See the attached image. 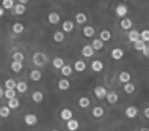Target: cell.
Listing matches in <instances>:
<instances>
[{
    "label": "cell",
    "instance_id": "cell-1",
    "mask_svg": "<svg viewBox=\"0 0 149 131\" xmlns=\"http://www.w3.org/2000/svg\"><path fill=\"white\" fill-rule=\"evenodd\" d=\"M47 62V56L43 52H36L33 55V62L37 67H42Z\"/></svg>",
    "mask_w": 149,
    "mask_h": 131
},
{
    "label": "cell",
    "instance_id": "cell-2",
    "mask_svg": "<svg viewBox=\"0 0 149 131\" xmlns=\"http://www.w3.org/2000/svg\"><path fill=\"white\" fill-rule=\"evenodd\" d=\"M25 120V123L28 125V126H35L38 123V118L36 115L34 114H27L24 118Z\"/></svg>",
    "mask_w": 149,
    "mask_h": 131
},
{
    "label": "cell",
    "instance_id": "cell-3",
    "mask_svg": "<svg viewBox=\"0 0 149 131\" xmlns=\"http://www.w3.org/2000/svg\"><path fill=\"white\" fill-rule=\"evenodd\" d=\"M94 93H95L96 97L99 98V99H102V98L106 97L108 94L105 87H103V86H96L95 89H94Z\"/></svg>",
    "mask_w": 149,
    "mask_h": 131
},
{
    "label": "cell",
    "instance_id": "cell-4",
    "mask_svg": "<svg viewBox=\"0 0 149 131\" xmlns=\"http://www.w3.org/2000/svg\"><path fill=\"white\" fill-rule=\"evenodd\" d=\"M116 13L118 17L123 18V17H126L127 13H128V7L126 6L125 4H120L116 6Z\"/></svg>",
    "mask_w": 149,
    "mask_h": 131
},
{
    "label": "cell",
    "instance_id": "cell-5",
    "mask_svg": "<svg viewBox=\"0 0 149 131\" xmlns=\"http://www.w3.org/2000/svg\"><path fill=\"white\" fill-rule=\"evenodd\" d=\"M125 114H126V116L128 117V118L133 119L138 115V109H137L136 106H129V108H127L126 111H125Z\"/></svg>",
    "mask_w": 149,
    "mask_h": 131
},
{
    "label": "cell",
    "instance_id": "cell-6",
    "mask_svg": "<svg viewBox=\"0 0 149 131\" xmlns=\"http://www.w3.org/2000/svg\"><path fill=\"white\" fill-rule=\"evenodd\" d=\"M60 117H61L62 120L64 121H70L72 119V112L70 110V109H64V110L61 111V113H60Z\"/></svg>",
    "mask_w": 149,
    "mask_h": 131
},
{
    "label": "cell",
    "instance_id": "cell-7",
    "mask_svg": "<svg viewBox=\"0 0 149 131\" xmlns=\"http://www.w3.org/2000/svg\"><path fill=\"white\" fill-rule=\"evenodd\" d=\"M94 53V48L92 47V45H85L82 49V54L85 57H90Z\"/></svg>",
    "mask_w": 149,
    "mask_h": 131
},
{
    "label": "cell",
    "instance_id": "cell-8",
    "mask_svg": "<svg viewBox=\"0 0 149 131\" xmlns=\"http://www.w3.org/2000/svg\"><path fill=\"white\" fill-rule=\"evenodd\" d=\"M66 126H68V129L70 131H76L79 128V122L76 119H72L66 123Z\"/></svg>",
    "mask_w": 149,
    "mask_h": 131
},
{
    "label": "cell",
    "instance_id": "cell-9",
    "mask_svg": "<svg viewBox=\"0 0 149 131\" xmlns=\"http://www.w3.org/2000/svg\"><path fill=\"white\" fill-rule=\"evenodd\" d=\"M129 39H130L131 42H137L138 40H140L141 38V33H139L138 31H136V30H133V31H131L130 33H129Z\"/></svg>",
    "mask_w": 149,
    "mask_h": 131
},
{
    "label": "cell",
    "instance_id": "cell-10",
    "mask_svg": "<svg viewBox=\"0 0 149 131\" xmlns=\"http://www.w3.org/2000/svg\"><path fill=\"white\" fill-rule=\"evenodd\" d=\"M30 79L32 81H35V82H38L42 79V74L40 71L38 70H33V71L30 73Z\"/></svg>",
    "mask_w": 149,
    "mask_h": 131
},
{
    "label": "cell",
    "instance_id": "cell-11",
    "mask_svg": "<svg viewBox=\"0 0 149 131\" xmlns=\"http://www.w3.org/2000/svg\"><path fill=\"white\" fill-rule=\"evenodd\" d=\"M48 21H49V23L52 24V25L58 24V23H59V21H60L59 15H58L57 13H49V15H48Z\"/></svg>",
    "mask_w": 149,
    "mask_h": 131
},
{
    "label": "cell",
    "instance_id": "cell-12",
    "mask_svg": "<svg viewBox=\"0 0 149 131\" xmlns=\"http://www.w3.org/2000/svg\"><path fill=\"white\" fill-rule=\"evenodd\" d=\"M52 64H53V67L55 68V69H60L61 70L62 68L65 66L64 64V62H63V60H62L61 57H55V58H53V60H52Z\"/></svg>",
    "mask_w": 149,
    "mask_h": 131
},
{
    "label": "cell",
    "instance_id": "cell-13",
    "mask_svg": "<svg viewBox=\"0 0 149 131\" xmlns=\"http://www.w3.org/2000/svg\"><path fill=\"white\" fill-rule=\"evenodd\" d=\"M111 56L113 60H118L124 56V51H123L120 48H114V49L111 51Z\"/></svg>",
    "mask_w": 149,
    "mask_h": 131
},
{
    "label": "cell",
    "instance_id": "cell-14",
    "mask_svg": "<svg viewBox=\"0 0 149 131\" xmlns=\"http://www.w3.org/2000/svg\"><path fill=\"white\" fill-rule=\"evenodd\" d=\"M91 68L94 72H101L103 70V64L100 60H94L91 64Z\"/></svg>",
    "mask_w": 149,
    "mask_h": 131
},
{
    "label": "cell",
    "instance_id": "cell-15",
    "mask_svg": "<svg viewBox=\"0 0 149 131\" xmlns=\"http://www.w3.org/2000/svg\"><path fill=\"white\" fill-rule=\"evenodd\" d=\"M106 99H107V102H109L110 104H114L118 102V95L116 92H109V93L107 94V96H106Z\"/></svg>",
    "mask_w": 149,
    "mask_h": 131
},
{
    "label": "cell",
    "instance_id": "cell-16",
    "mask_svg": "<svg viewBox=\"0 0 149 131\" xmlns=\"http://www.w3.org/2000/svg\"><path fill=\"white\" fill-rule=\"evenodd\" d=\"M62 30H63L65 33H70L74 30V23L70 21H65L62 24Z\"/></svg>",
    "mask_w": 149,
    "mask_h": 131
},
{
    "label": "cell",
    "instance_id": "cell-17",
    "mask_svg": "<svg viewBox=\"0 0 149 131\" xmlns=\"http://www.w3.org/2000/svg\"><path fill=\"white\" fill-rule=\"evenodd\" d=\"M118 79H120V81L122 82V83H130V80H131V75L128 73V72H122V73L120 74V77H118Z\"/></svg>",
    "mask_w": 149,
    "mask_h": 131
},
{
    "label": "cell",
    "instance_id": "cell-18",
    "mask_svg": "<svg viewBox=\"0 0 149 131\" xmlns=\"http://www.w3.org/2000/svg\"><path fill=\"white\" fill-rule=\"evenodd\" d=\"M32 98L35 102L39 104V102H42L44 99V95L41 91H35L33 94H32Z\"/></svg>",
    "mask_w": 149,
    "mask_h": 131
},
{
    "label": "cell",
    "instance_id": "cell-19",
    "mask_svg": "<svg viewBox=\"0 0 149 131\" xmlns=\"http://www.w3.org/2000/svg\"><path fill=\"white\" fill-rule=\"evenodd\" d=\"M10 68L15 73H19V72H21L22 69H23V64H22V62H13H13L10 64Z\"/></svg>",
    "mask_w": 149,
    "mask_h": 131
},
{
    "label": "cell",
    "instance_id": "cell-20",
    "mask_svg": "<svg viewBox=\"0 0 149 131\" xmlns=\"http://www.w3.org/2000/svg\"><path fill=\"white\" fill-rule=\"evenodd\" d=\"M92 115H93L95 118H100L104 115V110L101 106H95L92 111Z\"/></svg>",
    "mask_w": 149,
    "mask_h": 131
},
{
    "label": "cell",
    "instance_id": "cell-21",
    "mask_svg": "<svg viewBox=\"0 0 149 131\" xmlns=\"http://www.w3.org/2000/svg\"><path fill=\"white\" fill-rule=\"evenodd\" d=\"M74 67V70L77 72H83V71H85V69H86V64L83 60H78V62H76Z\"/></svg>",
    "mask_w": 149,
    "mask_h": 131
},
{
    "label": "cell",
    "instance_id": "cell-22",
    "mask_svg": "<svg viewBox=\"0 0 149 131\" xmlns=\"http://www.w3.org/2000/svg\"><path fill=\"white\" fill-rule=\"evenodd\" d=\"M83 33L86 37H92V36L95 34V30H94V28L91 27V26H86L83 29Z\"/></svg>",
    "mask_w": 149,
    "mask_h": 131
},
{
    "label": "cell",
    "instance_id": "cell-23",
    "mask_svg": "<svg viewBox=\"0 0 149 131\" xmlns=\"http://www.w3.org/2000/svg\"><path fill=\"white\" fill-rule=\"evenodd\" d=\"M76 21H77V23L80 24V25H83V24H85L86 22H87V17H86L85 13H79L76 15Z\"/></svg>",
    "mask_w": 149,
    "mask_h": 131
},
{
    "label": "cell",
    "instance_id": "cell-24",
    "mask_svg": "<svg viewBox=\"0 0 149 131\" xmlns=\"http://www.w3.org/2000/svg\"><path fill=\"white\" fill-rule=\"evenodd\" d=\"M58 88H59L60 90H68V88H70V82L68 81L66 79H61L59 80V82H58Z\"/></svg>",
    "mask_w": 149,
    "mask_h": 131
},
{
    "label": "cell",
    "instance_id": "cell-25",
    "mask_svg": "<svg viewBox=\"0 0 149 131\" xmlns=\"http://www.w3.org/2000/svg\"><path fill=\"white\" fill-rule=\"evenodd\" d=\"M134 47H135V49L138 50V51H143V50H144V48L146 47V44H145V42L143 41L142 39H140V40H138L137 42H135Z\"/></svg>",
    "mask_w": 149,
    "mask_h": 131
},
{
    "label": "cell",
    "instance_id": "cell-26",
    "mask_svg": "<svg viewBox=\"0 0 149 131\" xmlns=\"http://www.w3.org/2000/svg\"><path fill=\"white\" fill-rule=\"evenodd\" d=\"M26 6L24 4H21V3H17V4L15 5V13L17 15H23V13H26Z\"/></svg>",
    "mask_w": 149,
    "mask_h": 131
},
{
    "label": "cell",
    "instance_id": "cell-27",
    "mask_svg": "<svg viewBox=\"0 0 149 131\" xmlns=\"http://www.w3.org/2000/svg\"><path fill=\"white\" fill-rule=\"evenodd\" d=\"M132 21H131L130 19H123L122 22H120V26H122V28L124 30H129L131 29V27H132Z\"/></svg>",
    "mask_w": 149,
    "mask_h": 131
},
{
    "label": "cell",
    "instance_id": "cell-28",
    "mask_svg": "<svg viewBox=\"0 0 149 131\" xmlns=\"http://www.w3.org/2000/svg\"><path fill=\"white\" fill-rule=\"evenodd\" d=\"M24 30H25V27H24V25L21 23H15V25L13 26V31L15 32V34L23 33Z\"/></svg>",
    "mask_w": 149,
    "mask_h": 131
},
{
    "label": "cell",
    "instance_id": "cell-29",
    "mask_svg": "<svg viewBox=\"0 0 149 131\" xmlns=\"http://www.w3.org/2000/svg\"><path fill=\"white\" fill-rule=\"evenodd\" d=\"M17 83L13 79H7L4 83V86L6 89H15V88L17 87Z\"/></svg>",
    "mask_w": 149,
    "mask_h": 131
},
{
    "label": "cell",
    "instance_id": "cell-30",
    "mask_svg": "<svg viewBox=\"0 0 149 131\" xmlns=\"http://www.w3.org/2000/svg\"><path fill=\"white\" fill-rule=\"evenodd\" d=\"M53 39L54 41H56L57 43H60V42L63 41L64 39V34L60 31H56L55 33L53 34Z\"/></svg>",
    "mask_w": 149,
    "mask_h": 131
},
{
    "label": "cell",
    "instance_id": "cell-31",
    "mask_svg": "<svg viewBox=\"0 0 149 131\" xmlns=\"http://www.w3.org/2000/svg\"><path fill=\"white\" fill-rule=\"evenodd\" d=\"M79 106H81L82 109H86L90 106V99L88 97H81L79 100Z\"/></svg>",
    "mask_w": 149,
    "mask_h": 131
},
{
    "label": "cell",
    "instance_id": "cell-32",
    "mask_svg": "<svg viewBox=\"0 0 149 131\" xmlns=\"http://www.w3.org/2000/svg\"><path fill=\"white\" fill-rule=\"evenodd\" d=\"M17 90L19 93H25L28 90V85L26 82H19L17 85Z\"/></svg>",
    "mask_w": 149,
    "mask_h": 131
},
{
    "label": "cell",
    "instance_id": "cell-33",
    "mask_svg": "<svg viewBox=\"0 0 149 131\" xmlns=\"http://www.w3.org/2000/svg\"><path fill=\"white\" fill-rule=\"evenodd\" d=\"M110 38H111V34H110L109 31H107V30L101 31V33H100V39L102 41H108V40H110Z\"/></svg>",
    "mask_w": 149,
    "mask_h": 131
},
{
    "label": "cell",
    "instance_id": "cell-34",
    "mask_svg": "<svg viewBox=\"0 0 149 131\" xmlns=\"http://www.w3.org/2000/svg\"><path fill=\"white\" fill-rule=\"evenodd\" d=\"M19 106V100L17 98H13V99L8 100V108L11 110H15Z\"/></svg>",
    "mask_w": 149,
    "mask_h": 131
},
{
    "label": "cell",
    "instance_id": "cell-35",
    "mask_svg": "<svg viewBox=\"0 0 149 131\" xmlns=\"http://www.w3.org/2000/svg\"><path fill=\"white\" fill-rule=\"evenodd\" d=\"M72 73V68L70 67V64H65L63 68L61 69V74L63 76H65V77H68V76H70Z\"/></svg>",
    "mask_w": 149,
    "mask_h": 131
},
{
    "label": "cell",
    "instance_id": "cell-36",
    "mask_svg": "<svg viewBox=\"0 0 149 131\" xmlns=\"http://www.w3.org/2000/svg\"><path fill=\"white\" fill-rule=\"evenodd\" d=\"M10 115V109L8 106H1L0 108V116L2 118H7Z\"/></svg>",
    "mask_w": 149,
    "mask_h": 131
},
{
    "label": "cell",
    "instance_id": "cell-37",
    "mask_svg": "<svg viewBox=\"0 0 149 131\" xmlns=\"http://www.w3.org/2000/svg\"><path fill=\"white\" fill-rule=\"evenodd\" d=\"M92 47L94 48V50H100L103 47V41L101 39H95L92 43Z\"/></svg>",
    "mask_w": 149,
    "mask_h": 131
},
{
    "label": "cell",
    "instance_id": "cell-38",
    "mask_svg": "<svg viewBox=\"0 0 149 131\" xmlns=\"http://www.w3.org/2000/svg\"><path fill=\"white\" fill-rule=\"evenodd\" d=\"M15 94H17V92H15V89H6L5 90L4 96L8 100H10V99H13V98H15Z\"/></svg>",
    "mask_w": 149,
    "mask_h": 131
},
{
    "label": "cell",
    "instance_id": "cell-39",
    "mask_svg": "<svg viewBox=\"0 0 149 131\" xmlns=\"http://www.w3.org/2000/svg\"><path fill=\"white\" fill-rule=\"evenodd\" d=\"M13 62H23V60H25V56L22 52H15L13 55Z\"/></svg>",
    "mask_w": 149,
    "mask_h": 131
},
{
    "label": "cell",
    "instance_id": "cell-40",
    "mask_svg": "<svg viewBox=\"0 0 149 131\" xmlns=\"http://www.w3.org/2000/svg\"><path fill=\"white\" fill-rule=\"evenodd\" d=\"M124 90L127 92V93H129V94L133 93V92L135 91V85L133 83H127V84H125Z\"/></svg>",
    "mask_w": 149,
    "mask_h": 131
},
{
    "label": "cell",
    "instance_id": "cell-41",
    "mask_svg": "<svg viewBox=\"0 0 149 131\" xmlns=\"http://www.w3.org/2000/svg\"><path fill=\"white\" fill-rule=\"evenodd\" d=\"M13 5H15V2H13V0H3L2 2V6L3 8L5 9H10L13 7Z\"/></svg>",
    "mask_w": 149,
    "mask_h": 131
},
{
    "label": "cell",
    "instance_id": "cell-42",
    "mask_svg": "<svg viewBox=\"0 0 149 131\" xmlns=\"http://www.w3.org/2000/svg\"><path fill=\"white\" fill-rule=\"evenodd\" d=\"M141 39L143 41H148L149 42V30H143L141 32Z\"/></svg>",
    "mask_w": 149,
    "mask_h": 131
},
{
    "label": "cell",
    "instance_id": "cell-43",
    "mask_svg": "<svg viewBox=\"0 0 149 131\" xmlns=\"http://www.w3.org/2000/svg\"><path fill=\"white\" fill-rule=\"evenodd\" d=\"M142 52L145 56H149V45H146V47L144 48V50Z\"/></svg>",
    "mask_w": 149,
    "mask_h": 131
},
{
    "label": "cell",
    "instance_id": "cell-44",
    "mask_svg": "<svg viewBox=\"0 0 149 131\" xmlns=\"http://www.w3.org/2000/svg\"><path fill=\"white\" fill-rule=\"evenodd\" d=\"M144 115H145V117H146L147 119H149V108H147V109H145V110H144Z\"/></svg>",
    "mask_w": 149,
    "mask_h": 131
},
{
    "label": "cell",
    "instance_id": "cell-45",
    "mask_svg": "<svg viewBox=\"0 0 149 131\" xmlns=\"http://www.w3.org/2000/svg\"><path fill=\"white\" fill-rule=\"evenodd\" d=\"M19 3L21 4H26V3H28V0H19Z\"/></svg>",
    "mask_w": 149,
    "mask_h": 131
},
{
    "label": "cell",
    "instance_id": "cell-46",
    "mask_svg": "<svg viewBox=\"0 0 149 131\" xmlns=\"http://www.w3.org/2000/svg\"><path fill=\"white\" fill-rule=\"evenodd\" d=\"M4 93H5V92H3L2 88H0V96H3V95H4Z\"/></svg>",
    "mask_w": 149,
    "mask_h": 131
},
{
    "label": "cell",
    "instance_id": "cell-47",
    "mask_svg": "<svg viewBox=\"0 0 149 131\" xmlns=\"http://www.w3.org/2000/svg\"><path fill=\"white\" fill-rule=\"evenodd\" d=\"M3 13H4V11H3V8H0V17H2Z\"/></svg>",
    "mask_w": 149,
    "mask_h": 131
},
{
    "label": "cell",
    "instance_id": "cell-48",
    "mask_svg": "<svg viewBox=\"0 0 149 131\" xmlns=\"http://www.w3.org/2000/svg\"><path fill=\"white\" fill-rule=\"evenodd\" d=\"M52 131H57V130H52Z\"/></svg>",
    "mask_w": 149,
    "mask_h": 131
},
{
    "label": "cell",
    "instance_id": "cell-49",
    "mask_svg": "<svg viewBox=\"0 0 149 131\" xmlns=\"http://www.w3.org/2000/svg\"><path fill=\"white\" fill-rule=\"evenodd\" d=\"M148 43H149V42H148Z\"/></svg>",
    "mask_w": 149,
    "mask_h": 131
}]
</instances>
